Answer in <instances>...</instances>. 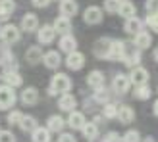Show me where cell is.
Here are the masks:
<instances>
[{
    "label": "cell",
    "instance_id": "cell-27",
    "mask_svg": "<svg viewBox=\"0 0 158 142\" xmlns=\"http://www.w3.org/2000/svg\"><path fill=\"white\" fill-rule=\"evenodd\" d=\"M122 61H123L125 65H129L131 69H133V67H137V65L141 64V54H139V50L135 48L133 52H127V48H125V56H123Z\"/></svg>",
    "mask_w": 158,
    "mask_h": 142
},
{
    "label": "cell",
    "instance_id": "cell-10",
    "mask_svg": "<svg viewBox=\"0 0 158 142\" xmlns=\"http://www.w3.org/2000/svg\"><path fill=\"white\" fill-rule=\"evenodd\" d=\"M151 44H152V37H151V33H147L145 29L141 31V33H137L135 38H133V46H135L137 50H147V48H151Z\"/></svg>",
    "mask_w": 158,
    "mask_h": 142
},
{
    "label": "cell",
    "instance_id": "cell-25",
    "mask_svg": "<svg viewBox=\"0 0 158 142\" xmlns=\"http://www.w3.org/2000/svg\"><path fill=\"white\" fill-rule=\"evenodd\" d=\"M64 117L62 115H50L48 117V123H46V129H48L50 132H62V129H64Z\"/></svg>",
    "mask_w": 158,
    "mask_h": 142
},
{
    "label": "cell",
    "instance_id": "cell-4",
    "mask_svg": "<svg viewBox=\"0 0 158 142\" xmlns=\"http://www.w3.org/2000/svg\"><path fill=\"white\" fill-rule=\"evenodd\" d=\"M110 46H112V41H110V38H106V37H102V38H98V41L94 42L93 54H94L98 60H108V56H110Z\"/></svg>",
    "mask_w": 158,
    "mask_h": 142
},
{
    "label": "cell",
    "instance_id": "cell-21",
    "mask_svg": "<svg viewBox=\"0 0 158 142\" xmlns=\"http://www.w3.org/2000/svg\"><path fill=\"white\" fill-rule=\"evenodd\" d=\"M21 29L27 31V33H33V31L39 29V18L35 14H25L21 18Z\"/></svg>",
    "mask_w": 158,
    "mask_h": 142
},
{
    "label": "cell",
    "instance_id": "cell-8",
    "mask_svg": "<svg viewBox=\"0 0 158 142\" xmlns=\"http://www.w3.org/2000/svg\"><path fill=\"white\" fill-rule=\"evenodd\" d=\"M129 86H131V81H129L127 75H125V73H116V77L112 79V89L116 92L123 94V92L129 90Z\"/></svg>",
    "mask_w": 158,
    "mask_h": 142
},
{
    "label": "cell",
    "instance_id": "cell-42",
    "mask_svg": "<svg viewBox=\"0 0 158 142\" xmlns=\"http://www.w3.org/2000/svg\"><path fill=\"white\" fill-rule=\"evenodd\" d=\"M156 10H158V0H147V12L154 14Z\"/></svg>",
    "mask_w": 158,
    "mask_h": 142
},
{
    "label": "cell",
    "instance_id": "cell-11",
    "mask_svg": "<svg viewBox=\"0 0 158 142\" xmlns=\"http://www.w3.org/2000/svg\"><path fill=\"white\" fill-rule=\"evenodd\" d=\"M120 123L123 125H129L135 121V109L131 106H118V117H116Z\"/></svg>",
    "mask_w": 158,
    "mask_h": 142
},
{
    "label": "cell",
    "instance_id": "cell-16",
    "mask_svg": "<svg viewBox=\"0 0 158 142\" xmlns=\"http://www.w3.org/2000/svg\"><path fill=\"white\" fill-rule=\"evenodd\" d=\"M52 27H54V31H56V33H60L62 37L64 35H72V21H69L68 18H64V15H60V18L56 19L52 23Z\"/></svg>",
    "mask_w": 158,
    "mask_h": 142
},
{
    "label": "cell",
    "instance_id": "cell-46",
    "mask_svg": "<svg viewBox=\"0 0 158 142\" xmlns=\"http://www.w3.org/2000/svg\"><path fill=\"white\" fill-rule=\"evenodd\" d=\"M152 58H154V61H158V48L152 52Z\"/></svg>",
    "mask_w": 158,
    "mask_h": 142
},
{
    "label": "cell",
    "instance_id": "cell-3",
    "mask_svg": "<svg viewBox=\"0 0 158 142\" xmlns=\"http://www.w3.org/2000/svg\"><path fill=\"white\" fill-rule=\"evenodd\" d=\"M127 77H129L131 85H135V86H143V85H147V83H148V79H151L148 71H147L143 65L133 67V69H131V73H129Z\"/></svg>",
    "mask_w": 158,
    "mask_h": 142
},
{
    "label": "cell",
    "instance_id": "cell-24",
    "mask_svg": "<svg viewBox=\"0 0 158 142\" xmlns=\"http://www.w3.org/2000/svg\"><path fill=\"white\" fill-rule=\"evenodd\" d=\"M43 56H44V52L41 50V46H31V48H27V52H25V60L31 65L43 61Z\"/></svg>",
    "mask_w": 158,
    "mask_h": 142
},
{
    "label": "cell",
    "instance_id": "cell-19",
    "mask_svg": "<svg viewBox=\"0 0 158 142\" xmlns=\"http://www.w3.org/2000/svg\"><path fill=\"white\" fill-rule=\"evenodd\" d=\"M85 123H87V119H85V115L81 112H72L69 117L66 119V125H69V127L75 129V131H81L85 127Z\"/></svg>",
    "mask_w": 158,
    "mask_h": 142
},
{
    "label": "cell",
    "instance_id": "cell-44",
    "mask_svg": "<svg viewBox=\"0 0 158 142\" xmlns=\"http://www.w3.org/2000/svg\"><path fill=\"white\" fill-rule=\"evenodd\" d=\"M31 2H33V6H35V8H46L50 0H31Z\"/></svg>",
    "mask_w": 158,
    "mask_h": 142
},
{
    "label": "cell",
    "instance_id": "cell-31",
    "mask_svg": "<svg viewBox=\"0 0 158 142\" xmlns=\"http://www.w3.org/2000/svg\"><path fill=\"white\" fill-rule=\"evenodd\" d=\"M81 132H83V136L87 138V140H93V138H97L98 136V127L94 125L93 121H87L85 123V127L81 129Z\"/></svg>",
    "mask_w": 158,
    "mask_h": 142
},
{
    "label": "cell",
    "instance_id": "cell-35",
    "mask_svg": "<svg viewBox=\"0 0 158 142\" xmlns=\"http://www.w3.org/2000/svg\"><path fill=\"white\" fill-rule=\"evenodd\" d=\"M122 142H141V132L131 129V131L125 132V135H122Z\"/></svg>",
    "mask_w": 158,
    "mask_h": 142
},
{
    "label": "cell",
    "instance_id": "cell-9",
    "mask_svg": "<svg viewBox=\"0 0 158 142\" xmlns=\"http://www.w3.org/2000/svg\"><path fill=\"white\" fill-rule=\"evenodd\" d=\"M37 37H39V42H41V44H50L54 41V37H56V31H54L52 25L46 23V25L37 29Z\"/></svg>",
    "mask_w": 158,
    "mask_h": 142
},
{
    "label": "cell",
    "instance_id": "cell-28",
    "mask_svg": "<svg viewBox=\"0 0 158 142\" xmlns=\"http://www.w3.org/2000/svg\"><path fill=\"white\" fill-rule=\"evenodd\" d=\"M15 10L14 0H0V19H8Z\"/></svg>",
    "mask_w": 158,
    "mask_h": 142
},
{
    "label": "cell",
    "instance_id": "cell-39",
    "mask_svg": "<svg viewBox=\"0 0 158 142\" xmlns=\"http://www.w3.org/2000/svg\"><path fill=\"white\" fill-rule=\"evenodd\" d=\"M102 142H122V135L116 131H110L104 135V138H102Z\"/></svg>",
    "mask_w": 158,
    "mask_h": 142
},
{
    "label": "cell",
    "instance_id": "cell-17",
    "mask_svg": "<svg viewBox=\"0 0 158 142\" xmlns=\"http://www.w3.org/2000/svg\"><path fill=\"white\" fill-rule=\"evenodd\" d=\"M58 48H60L62 52H66V54L75 52V48H77V41H75V37H73V35H64V37H60Z\"/></svg>",
    "mask_w": 158,
    "mask_h": 142
},
{
    "label": "cell",
    "instance_id": "cell-45",
    "mask_svg": "<svg viewBox=\"0 0 158 142\" xmlns=\"http://www.w3.org/2000/svg\"><path fill=\"white\" fill-rule=\"evenodd\" d=\"M152 112H154V115H158V100L154 102V106H152Z\"/></svg>",
    "mask_w": 158,
    "mask_h": 142
},
{
    "label": "cell",
    "instance_id": "cell-30",
    "mask_svg": "<svg viewBox=\"0 0 158 142\" xmlns=\"http://www.w3.org/2000/svg\"><path fill=\"white\" fill-rule=\"evenodd\" d=\"M31 135H33V136H31L33 142H50V131L46 127H37Z\"/></svg>",
    "mask_w": 158,
    "mask_h": 142
},
{
    "label": "cell",
    "instance_id": "cell-20",
    "mask_svg": "<svg viewBox=\"0 0 158 142\" xmlns=\"http://www.w3.org/2000/svg\"><path fill=\"white\" fill-rule=\"evenodd\" d=\"M21 102L25 106H35L39 102V90L35 86H27V89L21 90Z\"/></svg>",
    "mask_w": 158,
    "mask_h": 142
},
{
    "label": "cell",
    "instance_id": "cell-26",
    "mask_svg": "<svg viewBox=\"0 0 158 142\" xmlns=\"http://www.w3.org/2000/svg\"><path fill=\"white\" fill-rule=\"evenodd\" d=\"M135 12H137V8H135V4L133 2H122L120 4V10H118V14L122 15L123 19H131V18H135Z\"/></svg>",
    "mask_w": 158,
    "mask_h": 142
},
{
    "label": "cell",
    "instance_id": "cell-38",
    "mask_svg": "<svg viewBox=\"0 0 158 142\" xmlns=\"http://www.w3.org/2000/svg\"><path fill=\"white\" fill-rule=\"evenodd\" d=\"M21 117H23V113L19 112V109H12V112L8 113V123L10 125H19Z\"/></svg>",
    "mask_w": 158,
    "mask_h": 142
},
{
    "label": "cell",
    "instance_id": "cell-14",
    "mask_svg": "<svg viewBox=\"0 0 158 142\" xmlns=\"http://www.w3.org/2000/svg\"><path fill=\"white\" fill-rule=\"evenodd\" d=\"M87 85H89L93 90L102 89V86H104V73L98 71V69H93L91 73L87 75Z\"/></svg>",
    "mask_w": 158,
    "mask_h": 142
},
{
    "label": "cell",
    "instance_id": "cell-2",
    "mask_svg": "<svg viewBox=\"0 0 158 142\" xmlns=\"http://www.w3.org/2000/svg\"><path fill=\"white\" fill-rule=\"evenodd\" d=\"M15 104V92L12 86L8 85H0V109L6 112Z\"/></svg>",
    "mask_w": 158,
    "mask_h": 142
},
{
    "label": "cell",
    "instance_id": "cell-48",
    "mask_svg": "<svg viewBox=\"0 0 158 142\" xmlns=\"http://www.w3.org/2000/svg\"><path fill=\"white\" fill-rule=\"evenodd\" d=\"M120 2H127V0H120Z\"/></svg>",
    "mask_w": 158,
    "mask_h": 142
},
{
    "label": "cell",
    "instance_id": "cell-47",
    "mask_svg": "<svg viewBox=\"0 0 158 142\" xmlns=\"http://www.w3.org/2000/svg\"><path fill=\"white\" fill-rule=\"evenodd\" d=\"M143 142H154V138H151V136H147V138H145Z\"/></svg>",
    "mask_w": 158,
    "mask_h": 142
},
{
    "label": "cell",
    "instance_id": "cell-41",
    "mask_svg": "<svg viewBox=\"0 0 158 142\" xmlns=\"http://www.w3.org/2000/svg\"><path fill=\"white\" fill-rule=\"evenodd\" d=\"M58 142H77V138L72 135V132H62L60 138H58Z\"/></svg>",
    "mask_w": 158,
    "mask_h": 142
},
{
    "label": "cell",
    "instance_id": "cell-43",
    "mask_svg": "<svg viewBox=\"0 0 158 142\" xmlns=\"http://www.w3.org/2000/svg\"><path fill=\"white\" fill-rule=\"evenodd\" d=\"M10 69H12V67L8 65L4 60H0V79H4V75H6V73H8Z\"/></svg>",
    "mask_w": 158,
    "mask_h": 142
},
{
    "label": "cell",
    "instance_id": "cell-1",
    "mask_svg": "<svg viewBox=\"0 0 158 142\" xmlns=\"http://www.w3.org/2000/svg\"><path fill=\"white\" fill-rule=\"evenodd\" d=\"M72 90V79L64 73H56L50 81V89H48V94L50 96H58V94H66Z\"/></svg>",
    "mask_w": 158,
    "mask_h": 142
},
{
    "label": "cell",
    "instance_id": "cell-5",
    "mask_svg": "<svg viewBox=\"0 0 158 142\" xmlns=\"http://www.w3.org/2000/svg\"><path fill=\"white\" fill-rule=\"evenodd\" d=\"M19 29L18 25H12V23H8V25L2 27V33H0V38H2V42L6 44H14V42H18L19 41Z\"/></svg>",
    "mask_w": 158,
    "mask_h": 142
},
{
    "label": "cell",
    "instance_id": "cell-33",
    "mask_svg": "<svg viewBox=\"0 0 158 142\" xmlns=\"http://www.w3.org/2000/svg\"><path fill=\"white\" fill-rule=\"evenodd\" d=\"M102 115H104V119H114V117H118V104H112V102L104 104Z\"/></svg>",
    "mask_w": 158,
    "mask_h": 142
},
{
    "label": "cell",
    "instance_id": "cell-34",
    "mask_svg": "<svg viewBox=\"0 0 158 142\" xmlns=\"http://www.w3.org/2000/svg\"><path fill=\"white\" fill-rule=\"evenodd\" d=\"M108 94H110V90L108 89H98V90H94V102H100V104H108Z\"/></svg>",
    "mask_w": 158,
    "mask_h": 142
},
{
    "label": "cell",
    "instance_id": "cell-6",
    "mask_svg": "<svg viewBox=\"0 0 158 142\" xmlns=\"http://www.w3.org/2000/svg\"><path fill=\"white\" fill-rule=\"evenodd\" d=\"M102 18H104V12H102V8H98V6H89L83 14V19H85V23H89V25H97V23L102 21Z\"/></svg>",
    "mask_w": 158,
    "mask_h": 142
},
{
    "label": "cell",
    "instance_id": "cell-13",
    "mask_svg": "<svg viewBox=\"0 0 158 142\" xmlns=\"http://www.w3.org/2000/svg\"><path fill=\"white\" fill-rule=\"evenodd\" d=\"M66 65L72 69V71H79L83 65H85V56L81 52H72V54H68V58H66Z\"/></svg>",
    "mask_w": 158,
    "mask_h": 142
},
{
    "label": "cell",
    "instance_id": "cell-12",
    "mask_svg": "<svg viewBox=\"0 0 158 142\" xmlns=\"http://www.w3.org/2000/svg\"><path fill=\"white\" fill-rule=\"evenodd\" d=\"M43 64L48 67V69H58L60 64H62V56H60V52H58V50H48V52H44V56H43Z\"/></svg>",
    "mask_w": 158,
    "mask_h": 142
},
{
    "label": "cell",
    "instance_id": "cell-40",
    "mask_svg": "<svg viewBox=\"0 0 158 142\" xmlns=\"http://www.w3.org/2000/svg\"><path fill=\"white\" fill-rule=\"evenodd\" d=\"M15 135L12 131H0V142H15Z\"/></svg>",
    "mask_w": 158,
    "mask_h": 142
},
{
    "label": "cell",
    "instance_id": "cell-32",
    "mask_svg": "<svg viewBox=\"0 0 158 142\" xmlns=\"http://www.w3.org/2000/svg\"><path fill=\"white\" fill-rule=\"evenodd\" d=\"M133 96L137 100H148L152 96V90L148 89V85H143V86H135V92H133Z\"/></svg>",
    "mask_w": 158,
    "mask_h": 142
},
{
    "label": "cell",
    "instance_id": "cell-23",
    "mask_svg": "<svg viewBox=\"0 0 158 142\" xmlns=\"http://www.w3.org/2000/svg\"><path fill=\"white\" fill-rule=\"evenodd\" d=\"M123 31L135 37L137 33H141V31H143V21H141L137 15H135V18H131V19H125V23H123Z\"/></svg>",
    "mask_w": 158,
    "mask_h": 142
},
{
    "label": "cell",
    "instance_id": "cell-37",
    "mask_svg": "<svg viewBox=\"0 0 158 142\" xmlns=\"http://www.w3.org/2000/svg\"><path fill=\"white\" fill-rule=\"evenodd\" d=\"M147 25L151 27L154 33H158V10H156L154 14H148V15H147Z\"/></svg>",
    "mask_w": 158,
    "mask_h": 142
},
{
    "label": "cell",
    "instance_id": "cell-18",
    "mask_svg": "<svg viewBox=\"0 0 158 142\" xmlns=\"http://www.w3.org/2000/svg\"><path fill=\"white\" fill-rule=\"evenodd\" d=\"M77 10H79V6H77L75 0H60V14L64 18H68V19L73 18L77 14Z\"/></svg>",
    "mask_w": 158,
    "mask_h": 142
},
{
    "label": "cell",
    "instance_id": "cell-22",
    "mask_svg": "<svg viewBox=\"0 0 158 142\" xmlns=\"http://www.w3.org/2000/svg\"><path fill=\"white\" fill-rule=\"evenodd\" d=\"M4 85L12 86V89H18V86L23 85V77L19 75V71H18V69H10V71H8V73L4 75Z\"/></svg>",
    "mask_w": 158,
    "mask_h": 142
},
{
    "label": "cell",
    "instance_id": "cell-29",
    "mask_svg": "<svg viewBox=\"0 0 158 142\" xmlns=\"http://www.w3.org/2000/svg\"><path fill=\"white\" fill-rule=\"evenodd\" d=\"M19 127H21V131H25V132H33L39 127V123H37V119L33 115H23L21 121H19Z\"/></svg>",
    "mask_w": 158,
    "mask_h": 142
},
{
    "label": "cell",
    "instance_id": "cell-49",
    "mask_svg": "<svg viewBox=\"0 0 158 142\" xmlns=\"http://www.w3.org/2000/svg\"><path fill=\"white\" fill-rule=\"evenodd\" d=\"M0 33H2V27H0Z\"/></svg>",
    "mask_w": 158,
    "mask_h": 142
},
{
    "label": "cell",
    "instance_id": "cell-7",
    "mask_svg": "<svg viewBox=\"0 0 158 142\" xmlns=\"http://www.w3.org/2000/svg\"><path fill=\"white\" fill-rule=\"evenodd\" d=\"M75 106H77V98L73 96V94H60V98H58V108L62 109V112H75Z\"/></svg>",
    "mask_w": 158,
    "mask_h": 142
},
{
    "label": "cell",
    "instance_id": "cell-36",
    "mask_svg": "<svg viewBox=\"0 0 158 142\" xmlns=\"http://www.w3.org/2000/svg\"><path fill=\"white\" fill-rule=\"evenodd\" d=\"M120 0H104V10L108 14H118V10H120Z\"/></svg>",
    "mask_w": 158,
    "mask_h": 142
},
{
    "label": "cell",
    "instance_id": "cell-15",
    "mask_svg": "<svg viewBox=\"0 0 158 142\" xmlns=\"http://www.w3.org/2000/svg\"><path fill=\"white\" fill-rule=\"evenodd\" d=\"M125 56V42L122 41H112V46H110V56L108 60H114V61H122Z\"/></svg>",
    "mask_w": 158,
    "mask_h": 142
}]
</instances>
